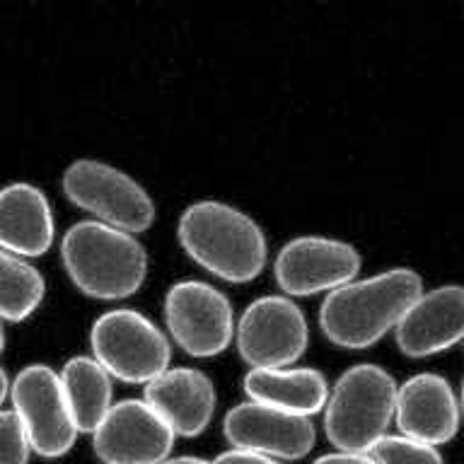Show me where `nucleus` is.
Returning a JSON list of instances; mask_svg holds the SVG:
<instances>
[{"label":"nucleus","mask_w":464,"mask_h":464,"mask_svg":"<svg viewBox=\"0 0 464 464\" xmlns=\"http://www.w3.org/2000/svg\"><path fill=\"white\" fill-rule=\"evenodd\" d=\"M420 293L423 281L416 271L390 268L326 293L319 324L326 339L336 346L368 348L390 329H397Z\"/></svg>","instance_id":"1"},{"label":"nucleus","mask_w":464,"mask_h":464,"mask_svg":"<svg viewBox=\"0 0 464 464\" xmlns=\"http://www.w3.org/2000/svg\"><path fill=\"white\" fill-rule=\"evenodd\" d=\"M184 252L218 278L254 281L266 266L268 246L259 223L223 201H196L177 227Z\"/></svg>","instance_id":"2"},{"label":"nucleus","mask_w":464,"mask_h":464,"mask_svg":"<svg viewBox=\"0 0 464 464\" xmlns=\"http://www.w3.org/2000/svg\"><path fill=\"white\" fill-rule=\"evenodd\" d=\"M63 266L85 295L119 300L133 295L148 274V254L130 232L100 220L75 223L61 242Z\"/></svg>","instance_id":"3"},{"label":"nucleus","mask_w":464,"mask_h":464,"mask_svg":"<svg viewBox=\"0 0 464 464\" xmlns=\"http://www.w3.org/2000/svg\"><path fill=\"white\" fill-rule=\"evenodd\" d=\"M394 406V377L380 365H353L336 380L326 399V438L343 452H370L387 435Z\"/></svg>","instance_id":"4"},{"label":"nucleus","mask_w":464,"mask_h":464,"mask_svg":"<svg viewBox=\"0 0 464 464\" xmlns=\"http://www.w3.org/2000/svg\"><path fill=\"white\" fill-rule=\"evenodd\" d=\"M92 358L123 382L148 384L169 368V341L136 310H109L94 319Z\"/></svg>","instance_id":"5"},{"label":"nucleus","mask_w":464,"mask_h":464,"mask_svg":"<svg viewBox=\"0 0 464 464\" xmlns=\"http://www.w3.org/2000/svg\"><path fill=\"white\" fill-rule=\"evenodd\" d=\"M63 191L78 208L123 232H143L155 220V203L133 177L100 160H75L63 172Z\"/></svg>","instance_id":"6"},{"label":"nucleus","mask_w":464,"mask_h":464,"mask_svg":"<svg viewBox=\"0 0 464 464\" xmlns=\"http://www.w3.org/2000/svg\"><path fill=\"white\" fill-rule=\"evenodd\" d=\"M167 329L188 355L223 353L235 336V312L223 290L203 281H179L167 290Z\"/></svg>","instance_id":"7"},{"label":"nucleus","mask_w":464,"mask_h":464,"mask_svg":"<svg viewBox=\"0 0 464 464\" xmlns=\"http://www.w3.org/2000/svg\"><path fill=\"white\" fill-rule=\"evenodd\" d=\"M13 411L24 426L29 445L42 457H61L72 448L78 426L72 420L61 377L49 365H27L10 384Z\"/></svg>","instance_id":"8"},{"label":"nucleus","mask_w":464,"mask_h":464,"mask_svg":"<svg viewBox=\"0 0 464 464\" xmlns=\"http://www.w3.org/2000/svg\"><path fill=\"white\" fill-rule=\"evenodd\" d=\"M237 348L249 368H290L304 353L310 329L303 310L290 297L264 295L245 310Z\"/></svg>","instance_id":"9"},{"label":"nucleus","mask_w":464,"mask_h":464,"mask_svg":"<svg viewBox=\"0 0 464 464\" xmlns=\"http://www.w3.org/2000/svg\"><path fill=\"white\" fill-rule=\"evenodd\" d=\"M276 281L288 295H317L355 281L361 254L353 245L322 235L290 239L276 256Z\"/></svg>","instance_id":"10"},{"label":"nucleus","mask_w":464,"mask_h":464,"mask_svg":"<svg viewBox=\"0 0 464 464\" xmlns=\"http://www.w3.org/2000/svg\"><path fill=\"white\" fill-rule=\"evenodd\" d=\"M94 455L104 464H160L174 445L172 428L145 399H123L94 428Z\"/></svg>","instance_id":"11"},{"label":"nucleus","mask_w":464,"mask_h":464,"mask_svg":"<svg viewBox=\"0 0 464 464\" xmlns=\"http://www.w3.org/2000/svg\"><path fill=\"white\" fill-rule=\"evenodd\" d=\"M223 430L235 450L271 459H300L314 445V426L310 419L256 401H245L230 409L225 416Z\"/></svg>","instance_id":"12"},{"label":"nucleus","mask_w":464,"mask_h":464,"mask_svg":"<svg viewBox=\"0 0 464 464\" xmlns=\"http://www.w3.org/2000/svg\"><path fill=\"white\" fill-rule=\"evenodd\" d=\"M459 401L445 377L419 372L397 387L394 419L404 438L442 445L459 428Z\"/></svg>","instance_id":"13"},{"label":"nucleus","mask_w":464,"mask_h":464,"mask_svg":"<svg viewBox=\"0 0 464 464\" xmlns=\"http://www.w3.org/2000/svg\"><path fill=\"white\" fill-rule=\"evenodd\" d=\"M394 332L399 348L413 358L459 343L464 339V285H440L420 293Z\"/></svg>","instance_id":"14"},{"label":"nucleus","mask_w":464,"mask_h":464,"mask_svg":"<svg viewBox=\"0 0 464 464\" xmlns=\"http://www.w3.org/2000/svg\"><path fill=\"white\" fill-rule=\"evenodd\" d=\"M145 401L172 428L174 435L194 438L216 413V384L196 368H167L145 387Z\"/></svg>","instance_id":"15"},{"label":"nucleus","mask_w":464,"mask_h":464,"mask_svg":"<svg viewBox=\"0 0 464 464\" xmlns=\"http://www.w3.org/2000/svg\"><path fill=\"white\" fill-rule=\"evenodd\" d=\"M53 245V213L42 188L14 181L0 188V249L14 256H42Z\"/></svg>","instance_id":"16"},{"label":"nucleus","mask_w":464,"mask_h":464,"mask_svg":"<svg viewBox=\"0 0 464 464\" xmlns=\"http://www.w3.org/2000/svg\"><path fill=\"white\" fill-rule=\"evenodd\" d=\"M245 392L249 401L303 419L322 411L329 399L326 377L314 368H254L245 375Z\"/></svg>","instance_id":"17"},{"label":"nucleus","mask_w":464,"mask_h":464,"mask_svg":"<svg viewBox=\"0 0 464 464\" xmlns=\"http://www.w3.org/2000/svg\"><path fill=\"white\" fill-rule=\"evenodd\" d=\"M65 399L71 406L72 420L78 430H90L100 426L111 409V375L90 355H75L61 370Z\"/></svg>","instance_id":"18"},{"label":"nucleus","mask_w":464,"mask_h":464,"mask_svg":"<svg viewBox=\"0 0 464 464\" xmlns=\"http://www.w3.org/2000/svg\"><path fill=\"white\" fill-rule=\"evenodd\" d=\"M44 290V276L29 261L0 249V319H27L42 304Z\"/></svg>","instance_id":"19"},{"label":"nucleus","mask_w":464,"mask_h":464,"mask_svg":"<svg viewBox=\"0 0 464 464\" xmlns=\"http://www.w3.org/2000/svg\"><path fill=\"white\" fill-rule=\"evenodd\" d=\"M377 464H442L438 448L426 442L411 440L404 435H384L375 448L370 450Z\"/></svg>","instance_id":"20"},{"label":"nucleus","mask_w":464,"mask_h":464,"mask_svg":"<svg viewBox=\"0 0 464 464\" xmlns=\"http://www.w3.org/2000/svg\"><path fill=\"white\" fill-rule=\"evenodd\" d=\"M32 445L14 411L0 409V464H27Z\"/></svg>","instance_id":"21"},{"label":"nucleus","mask_w":464,"mask_h":464,"mask_svg":"<svg viewBox=\"0 0 464 464\" xmlns=\"http://www.w3.org/2000/svg\"><path fill=\"white\" fill-rule=\"evenodd\" d=\"M314 464H377V459L370 452H329V455L314 459Z\"/></svg>","instance_id":"22"},{"label":"nucleus","mask_w":464,"mask_h":464,"mask_svg":"<svg viewBox=\"0 0 464 464\" xmlns=\"http://www.w3.org/2000/svg\"><path fill=\"white\" fill-rule=\"evenodd\" d=\"M216 464H281V462H278V459H271V457L254 455V452H245V450L232 448L218 457Z\"/></svg>","instance_id":"23"},{"label":"nucleus","mask_w":464,"mask_h":464,"mask_svg":"<svg viewBox=\"0 0 464 464\" xmlns=\"http://www.w3.org/2000/svg\"><path fill=\"white\" fill-rule=\"evenodd\" d=\"M160 464H216L210 459H203V457H167L165 462Z\"/></svg>","instance_id":"24"},{"label":"nucleus","mask_w":464,"mask_h":464,"mask_svg":"<svg viewBox=\"0 0 464 464\" xmlns=\"http://www.w3.org/2000/svg\"><path fill=\"white\" fill-rule=\"evenodd\" d=\"M7 390H10V382H7V375H5V370L0 368V404L5 401L7 397Z\"/></svg>","instance_id":"25"},{"label":"nucleus","mask_w":464,"mask_h":464,"mask_svg":"<svg viewBox=\"0 0 464 464\" xmlns=\"http://www.w3.org/2000/svg\"><path fill=\"white\" fill-rule=\"evenodd\" d=\"M3 348H5V332H3V324H0V353H3Z\"/></svg>","instance_id":"26"},{"label":"nucleus","mask_w":464,"mask_h":464,"mask_svg":"<svg viewBox=\"0 0 464 464\" xmlns=\"http://www.w3.org/2000/svg\"><path fill=\"white\" fill-rule=\"evenodd\" d=\"M459 409L464 411V380H462V394H459Z\"/></svg>","instance_id":"27"}]
</instances>
